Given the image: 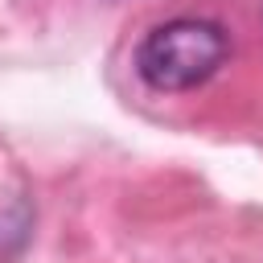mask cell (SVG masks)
Masks as SVG:
<instances>
[{
    "instance_id": "cell-1",
    "label": "cell",
    "mask_w": 263,
    "mask_h": 263,
    "mask_svg": "<svg viewBox=\"0 0 263 263\" xmlns=\"http://www.w3.org/2000/svg\"><path fill=\"white\" fill-rule=\"evenodd\" d=\"M230 53L226 29L197 16H177L156 25L136 49V74L152 90H193Z\"/></svg>"
}]
</instances>
